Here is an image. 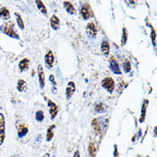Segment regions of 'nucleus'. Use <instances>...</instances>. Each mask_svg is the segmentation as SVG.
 Listing matches in <instances>:
<instances>
[{
	"label": "nucleus",
	"mask_w": 157,
	"mask_h": 157,
	"mask_svg": "<svg viewBox=\"0 0 157 157\" xmlns=\"http://www.w3.org/2000/svg\"><path fill=\"white\" fill-rule=\"evenodd\" d=\"M0 30L3 34H6L9 37L16 39V40H19V38H20L19 34L15 32V24L12 22H7V23H4L0 27Z\"/></svg>",
	"instance_id": "nucleus-1"
},
{
	"label": "nucleus",
	"mask_w": 157,
	"mask_h": 157,
	"mask_svg": "<svg viewBox=\"0 0 157 157\" xmlns=\"http://www.w3.org/2000/svg\"><path fill=\"white\" fill-rule=\"evenodd\" d=\"M80 15L84 21H87L94 16V12L91 9L90 4L85 3L80 8Z\"/></svg>",
	"instance_id": "nucleus-2"
},
{
	"label": "nucleus",
	"mask_w": 157,
	"mask_h": 157,
	"mask_svg": "<svg viewBox=\"0 0 157 157\" xmlns=\"http://www.w3.org/2000/svg\"><path fill=\"white\" fill-rule=\"evenodd\" d=\"M86 33H87V35L90 39H91V40L95 39L97 36L98 33V28L96 24L94 22H90L86 26Z\"/></svg>",
	"instance_id": "nucleus-3"
},
{
	"label": "nucleus",
	"mask_w": 157,
	"mask_h": 157,
	"mask_svg": "<svg viewBox=\"0 0 157 157\" xmlns=\"http://www.w3.org/2000/svg\"><path fill=\"white\" fill-rule=\"evenodd\" d=\"M101 87L106 90L108 93H112L115 89V82L112 77H105L104 79L101 81Z\"/></svg>",
	"instance_id": "nucleus-4"
},
{
	"label": "nucleus",
	"mask_w": 157,
	"mask_h": 157,
	"mask_svg": "<svg viewBox=\"0 0 157 157\" xmlns=\"http://www.w3.org/2000/svg\"><path fill=\"white\" fill-rule=\"evenodd\" d=\"M5 117L4 113L0 112V146L4 144L5 140Z\"/></svg>",
	"instance_id": "nucleus-5"
},
{
	"label": "nucleus",
	"mask_w": 157,
	"mask_h": 157,
	"mask_svg": "<svg viewBox=\"0 0 157 157\" xmlns=\"http://www.w3.org/2000/svg\"><path fill=\"white\" fill-rule=\"evenodd\" d=\"M109 68L112 70V72L115 75H121L122 72L120 70V66L119 62L114 57H111L109 59Z\"/></svg>",
	"instance_id": "nucleus-6"
},
{
	"label": "nucleus",
	"mask_w": 157,
	"mask_h": 157,
	"mask_svg": "<svg viewBox=\"0 0 157 157\" xmlns=\"http://www.w3.org/2000/svg\"><path fill=\"white\" fill-rule=\"evenodd\" d=\"M47 106L49 107V113H50L51 120H53L57 117V115L59 113V106L54 101H52V100H48Z\"/></svg>",
	"instance_id": "nucleus-7"
},
{
	"label": "nucleus",
	"mask_w": 157,
	"mask_h": 157,
	"mask_svg": "<svg viewBox=\"0 0 157 157\" xmlns=\"http://www.w3.org/2000/svg\"><path fill=\"white\" fill-rule=\"evenodd\" d=\"M44 60H45V64L46 67L48 69L52 68L54 60H55V57H54V54H53L52 50H48L47 51V52L45 53V57H44Z\"/></svg>",
	"instance_id": "nucleus-8"
},
{
	"label": "nucleus",
	"mask_w": 157,
	"mask_h": 157,
	"mask_svg": "<svg viewBox=\"0 0 157 157\" xmlns=\"http://www.w3.org/2000/svg\"><path fill=\"white\" fill-rule=\"evenodd\" d=\"M16 129H17V135L19 138H23L29 133V127L24 123H19L18 125H16Z\"/></svg>",
	"instance_id": "nucleus-9"
},
{
	"label": "nucleus",
	"mask_w": 157,
	"mask_h": 157,
	"mask_svg": "<svg viewBox=\"0 0 157 157\" xmlns=\"http://www.w3.org/2000/svg\"><path fill=\"white\" fill-rule=\"evenodd\" d=\"M38 77H39V83H40V88L44 89L45 85V76L43 70V67L41 65H38Z\"/></svg>",
	"instance_id": "nucleus-10"
},
{
	"label": "nucleus",
	"mask_w": 157,
	"mask_h": 157,
	"mask_svg": "<svg viewBox=\"0 0 157 157\" xmlns=\"http://www.w3.org/2000/svg\"><path fill=\"white\" fill-rule=\"evenodd\" d=\"M76 92V84L75 82L70 81L67 83L66 89H65V95L67 100H70V98L73 96Z\"/></svg>",
	"instance_id": "nucleus-11"
},
{
	"label": "nucleus",
	"mask_w": 157,
	"mask_h": 157,
	"mask_svg": "<svg viewBox=\"0 0 157 157\" xmlns=\"http://www.w3.org/2000/svg\"><path fill=\"white\" fill-rule=\"evenodd\" d=\"M148 105H149V100L144 99L142 103V106H141V115H140V119H139L140 123H143L145 121L147 109H148Z\"/></svg>",
	"instance_id": "nucleus-12"
},
{
	"label": "nucleus",
	"mask_w": 157,
	"mask_h": 157,
	"mask_svg": "<svg viewBox=\"0 0 157 157\" xmlns=\"http://www.w3.org/2000/svg\"><path fill=\"white\" fill-rule=\"evenodd\" d=\"M30 65V59L28 58H24L21 60L18 64V67H19V70L20 72H24L26 70H29Z\"/></svg>",
	"instance_id": "nucleus-13"
},
{
	"label": "nucleus",
	"mask_w": 157,
	"mask_h": 157,
	"mask_svg": "<svg viewBox=\"0 0 157 157\" xmlns=\"http://www.w3.org/2000/svg\"><path fill=\"white\" fill-rule=\"evenodd\" d=\"M50 25L53 30H59L60 29V20L56 15H52L50 18Z\"/></svg>",
	"instance_id": "nucleus-14"
},
{
	"label": "nucleus",
	"mask_w": 157,
	"mask_h": 157,
	"mask_svg": "<svg viewBox=\"0 0 157 157\" xmlns=\"http://www.w3.org/2000/svg\"><path fill=\"white\" fill-rule=\"evenodd\" d=\"M63 5H64V8L65 9L66 12L70 15H75L76 13V10L74 5L70 2V1H65L63 3Z\"/></svg>",
	"instance_id": "nucleus-15"
},
{
	"label": "nucleus",
	"mask_w": 157,
	"mask_h": 157,
	"mask_svg": "<svg viewBox=\"0 0 157 157\" xmlns=\"http://www.w3.org/2000/svg\"><path fill=\"white\" fill-rule=\"evenodd\" d=\"M101 51L102 54L104 55L105 57H107L109 55V52H110V45H109V42L106 40H104L101 42Z\"/></svg>",
	"instance_id": "nucleus-16"
},
{
	"label": "nucleus",
	"mask_w": 157,
	"mask_h": 157,
	"mask_svg": "<svg viewBox=\"0 0 157 157\" xmlns=\"http://www.w3.org/2000/svg\"><path fill=\"white\" fill-rule=\"evenodd\" d=\"M16 90H18L19 92L23 93V92H26L28 90V84L27 82L23 79H19L17 81V84H16Z\"/></svg>",
	"instance_id": "nucleus-17"
},
{
	"label": "nucleus",
	"mask_w": 157,
	"mask_h": 157,
	"mask_svg": "<svg viewBox=\"0 0 157 157\" xmlns=\"http://www.w3.org/2000/svg\"><path fill=\"white\" fill-rule=\"evenodd\" d=\"M0 18L4 21L10 19V12L7 7H2L0 9Z\"/></svg>",
	"instance_id": "nucleus-18"
},
{
	"label": "nucleus",
	"mask_w": 157,
	"mask_h": 157,
	"mask_svg": "<svg viewBox=\"0 0 157 157\" xmlns=\"http://www.w3.org/2000/svg\"><path fill=\"white\" fill-rule=\"evenodd\" d=\"M56 127L55 125H50L48 129H47V131H46V136H45V140L46 142H50L52 141L53 136H54V129Z\"/></svg>",
	"instance_id": "nucleus-19"
},
{
	"label": "nucleus",
	"mask_w": 157,
	"mask_h": 157,
	"mask_svg": "<svg viewBox=\"0 0 157 157\" xmlns=\"http://www.w3.org/2000/svg\"><path fill=\"white\" fill-rule=\"evenodd\" d=\"M35 3H36V6H37L38 10L44 15H47V10H46V7L45 6L44 3L40 0H36Z\"/></svg>",
	"instance_id": "nucleus-20"
},
{
	"label": "nucleus",
	"mask_w": 157,
	"mask_h": 157,
	"mask_svg": "<svg viewBox=\"0 0 157 157\" xmlns=\"http://www.w3.org/2000/svg\"><path fill=\"white\" fill-rule=\"evenodd\" d=\"M15 19H16V23H17L18 27L20 28V29L23 30L24 29H25V25H24V22H23L22 15H20L19 13H17V12H15Z\"/></svg>",
	"instance_id": "nucleus-21"
},
{
	"label": "nucleus",
	"mask_w": 157,
	"mask_h": 157,
	"mask_svg": "<svg viewBox=\"0 0 157 157\" xmlns=\"http://www.w3.org/2000/svg\"><path fill=\"white\" fill-rule=\"evenodd\" d=\"M128 40V32L125 27L123 28L122 29V37H121V45L124 46L127 43Z\"/></svg>",
	"instance_id": "nucleus-22"
},
{
	"label": "nucleus",
	"mask_w": 157,
	"mask_h": 157,
	"mask_svg": "<svg viewBox=\"0 0 157 157\" xmlns=\"http://www.w3.org/2000/svg\"><path fill=\"white\" fill-rule=\"evenodd\" d=\"M150 26L151 28V41H152L153 46L155 47V50H156V31L152 25H150Z\"/></svg>",
	"instance_id": "nucleus-23"
},
{
	"label": "nucleus",
	"mask_w": 157,
	"mask_h": 157,
	"mask_svg": "<svg viewBox=\"0 0 157 157\" xmlns=\"http://www.w3.org/2000/svg\"><path fill=\"white\" fill-rule=\"evenodd\" d=\"M95 111L96 112H104L106 111V106L102 102H97L95 105Z\"/></svg>",
	"instance_id": "nucleus-24"
},
{
	"label": "nucleus",
	"mask_w": 157,
	"mask_h": 157,
	"mask_svg": "<svg viewBox=\"0 0 157 157\" xmlns=\"http://www.w3.org/2000/svg\"><path fill=\"white\" fill-rule=\"evenodd\" d=\"M44 119H45L44 112L42 110H38L37 112H35V120H37L38 122H42Z\"/></svg>",
	"instance_id": "nucleus-25"
},
{
	"label": "nucleus",
	"mask_w": 157,
	"mask_h": 157,
	"mask_svg": "<svg viewBox=\"0 0 157 157\" xmlns=\"http://www.w3.org/2000/svg\"><path fill=\"white\" fill-rule=\"evenodd\" d=\"M91 124H92V126L94 127L95 131L97 134H99L100 131H101V129H100V124H99V120H98V119H94V120H92Z\"/></svg>",
	"instance_id": "nucleus-26"
},
{
	"label": "nucleus",
	"mask_w": 157,
	"mask_h": 157,
	"mask_svg": "<svg viewBox=\"0 0 157 157\" xmlns=\"http://www.w3.org/2000/svg\"><path fill=\"white\" fill-rule=\"evenodd\" d=\"M123 69L125 73H129L131 70V62L128 59H126L123 63Z\"/></svg>",
	"instance_id": "nucleus-27"
},
{
	"label": "nucleus",
	"mask_w": 157,
	"mask_h": 157,
	"mask_svg": "<svg viewBox=\"0 0 157 157\" xmlns=\"http://www.w3.org/2000/svg\"><path fill=\"white\" fill-rule=\"evenodd\" d=\"M89 152H90V156L94 157L95 156V146L94 142H90L89 145Z\"/></svg>",
	"instance_id": "nucleus-28"
},
{
	"label": "nucleus",
	"mask_w": 157,
	"mask_h": 157,
	"mask_svg": "<svg viewBox=\"0 0 157 157\" xmlns=\"http://www.w3.org/2000/svg\"><path fill=\"white\" fill-rule=\"evenodd\" d=\"M125 3L129 7L134 8L136 5V1H125Z\"/></svg>",
	"instance_id": "nucleus-29"
},
{
	"label": "nucleus",
	"mask_w": 157,
	"mask_h": 157,
	"mask_svg": "<svg viewBox=\"0 0 157 157\" xmlns=\"http://www.w3.org/2000/svg\"><path fill=\"white\" fill-rule=\"evenodd\" d=\"M49 80H50V82H52L53 87H56V81H55V77H54V76L50 75V76H49Z\"/></svg>",
	"instance_id": "nucleus-30"
},
{
	"label": "nucleus",
	"mask_w": 157,
	"mask_h": 157,
	"mask_svg": "<svg viewBox=\"0 0 157 157\" xmlns=\"http://www.w3.org/2000/svg\"><path fill=\"white\" fill-rule=\"evenodd\" d=\"M114 156L115 157H119V154H118V149H117V145L115 144L114 145Z\"/></svg>",
	"instance_id": "nucleus-31"
},
{
	"label": "nucleus",
	"mask_w": 157,
	"mask_h": 157,
	"mask_svg": "<svg viewBox=\"0 0 157 157\" xmlns=\"http://www.w3.org/2000/svg\"><path fill=\"white\" fill-rule=\"evenodd\" d=\"M73 157H80V152H79V150H76V151Z\"/></svg>",
	"instance_id": "nucleus-32"
},
{
	"label": "nucleus",
	"mask_w": 157,
	"mask_h": 157,
	"mask_svg": "<svg viewBox=\"0 0 157 157\" xmlns=\"http://www.w3.org/2000/svg\"><path fill=\"white\" fill-rule=\"evenodd\" d=\"M42 157H50V154H49V153H46V154H45Z\"/></svg>",
	"instance_id": "nucleus-33"
},
{
	"label": "nucleus",
	"mask_w": 157,
	"mask_h": 157,
	"mask_svg": "<svg viewBox=\"0 0 157 157\" xmlns=\"http://www.w3.org/2000/svg\"><path fill=\"white\" fill-rule=\"evenodd\" d=\"M154 132H155V136H156V126L154 128Z\"/></svg>",
	"instance_id": "nucleus-34"
},
{
	"label": "nucleus",
	"mask_w": 157,
	"mask_h": 157,
	"mask_svg": "<svg viewBox=\"0 0 157 157\" xmlns=\"http://www.w3.org/2000/svg\"><path fill=\"white\" fill-rule=\"evenodd\" d=\"M13 157H15V156H13Z\"/></svg>",
	"instance_id": "nucleus-35"
},
{
	"label": "nucleus",
	"mask_w": 157,
	"mask_h": 157,
	"mask_svg": "<svg viewBox=\"0 0 157 157\" xmlns=\"http://www.w3.org/2000/svg\"><path fill=\"white\" fill-rule=\"evenodd\" d=\"M53 157H55V156H53Z\"/></svg>",
	"instance_id": "nucleus-36"
},
{
	"label": "nucleus",
	"mask_w": 157,
	"mask_h": 157,
	"mask_svg": "<svg viewBox=\"0 0 157 157\" xmlns=\"http://www.w3.org/2000/svg\"><path fill=\"white\" fill-rule=\"evenodd\" d=\"M138 157H140V156H138Z\"/></svg>",
	"instance_id": "nucleus-37"
}]
</instances>
